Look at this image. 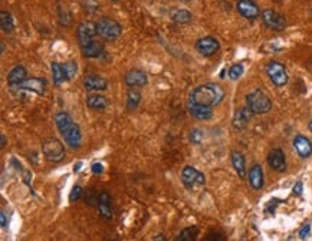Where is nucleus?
Instances as JSON below:
<instances>
[{
    "mask_svg": "<svg viewBox=\"0 0 312 241\" xmlns=\"http://www.w3.org/2000/svg\"><path fill=\"white\" fill-rule=\"evenodd\" d=\"M302 190H304V185H302V182H297L295 184V187H294V195H301L302 194Z\"/></svg>",
    "mask_w": 312,
    "mask_h": 241,
    "instance_id": "obj_39",
    "label": "nucleus"
},
{
    "mask_svg": "<svg viewBox=\"0 0 312 241\" xmlns=\"http://www.w3.org/2000/svg\"><path fill=\"white\" fill-rule=\"evenodd\" d=\"M0 28L5 33H10L15 29V22H13V17L9 12H0Z\"/></svg>",
    "mask_w": 312,
    "mask_h": 241,
    "instance_id": "obj_27",
    "label": "nucleus"
},
{
    "mask_svg": "<svg viewBox=\"0 0 312 241\" xmlns=\"http://www.w3.org/2000/svg\"><path fill=\"white\" fill-rule=\"evenodd\" d=\"M196 49L203 56H213L214 53H218V50L220 49V43L218 42V39H214L211 36H206V38L197 40Z\"/></svg>",
    "mask_w": 312,
    "mask_h": 241,
    "instance_id": "obj_11",
    "label": "nucleus"
},
{
    "mask_svg": "<svg viewBox=\"0 0 312 241\" xmlns=\"http://www.w3.org/2000/svg\"><path fill=\"white\" fill-rule=\"evenodd\" d=\"M309 233H311V224H305V226L299 230V238L306 240V238L309 237Z\"/></svg>",
    "mask_w": 312,
    "mask_h": 241,
    "instance_id": "obj_36",
    "label": "nucleus"
},
{
    "mask_svg": "<svg viewBox=\"0 0 312 241\" xmlns=\"http://www.w3.org/2000/svg\"><path fill=\"white\" fill-rule=\"evenodd\" d=\"M294 148L301 158H308L312 154V142L304 135H297L294 138Z\"/></svg>",
    "mask_w": 312,
    "mask_h": 241,
    "instance_id": "obj_16",
    "label": "nucleus"
},
{
    "mask_svg": "<svg viewBox=\"0 0 312 241\" xmlns=\"http://www.w3.org/2000/svg\"><path fill=\"white\" fill-rule=\"evenodd\" d=\"M246 102L253 114H268L272 108V102L269 96L260 89H255L246 95Z\"/></svg>",
    "mask_w": 312,
    "mask_h": 241,
    "instance_id": "obj_3",
    "label": "nucleus"
},
{
    "mask_svg": "<svg viewBox=\"0 0 312 241\" xmlns=\"http://www.w3.org/2000/svg\"><path fill=\"white\" fill-rule=\"evenodd\" d=\"M188 138H190V141H191V144H195V145H199L202 141H203V131H200V129H191L190 131V135H188Z\"/></svg>",
    "mask_w": 312,
    "mask_h": 241,
    "instance_id": "obj_33",
    "label": "nucleus"
},
{
    "mask_svg": "<svg viewBox=\"0 0 312 241\" xmlns=\"http://www.w3.org/2000/svg\"><path fill=\"white\" fill-rule=\"evenodd\" d=\"M81 167H82V163L75 164V167H74V172H78L79 170H81Z\"/></svg>",
    "mask_w": 312,
    "mask_h": 241,
    "instance_id": "obj_40",
    "label": "nucleus"
},
{
    "mask_svg": "<svg viewBox=\"0 0 312 241\" xmlns=\"http://www.w3.org/2000/svg\"><path fill=\"white\" fill-rule=\"evenodd\" d=\"M170 16H172L173 22H176V23H180V24L190 23V22H191V19H193V16H191V13H190L188 10H186V9H179V8L173 9Z\"/></svg>",
    "mask_w": 312,
    "mask_h": 241,
    "instance_id": "obj_25",
    "label": "nucleus"
},
{
    "mask_svg": "<svg viewBox=\"0 0 312 241\" xmlns=\"http://www.w3.org/2000/svg\"><path fill=\"white\" fill-rule=\"evenodd\" d=\"M108 99L105 96H102L100 94L95 95H89L86 98V106L91 109H95V111H101V109H105L108 106Z\"/></svg>",
    "mask_w": 312,
    "mask_h": 241,
    "instance_id": "obj_23",
    "label": "nucleus"
},
{
    "mask_svg": "<svg viewBox=\"0 0 312 241\" xmlns=\"http://www.w3.org/2000/svg\"><path fill=\"white\" fill-rule=\"evenodd\" d=\"M59 12V22L62 26H70L72 24V15H70L69 9L66 6H59L58 9Z\"/></svg>",
    "mask_w": 312,
    "mask_h": 241,
    "instance_id": "obj_30",
    "label": "nucleus"
},
{
    "mask_svg": "<svg viewBox=\"0 0 312 241\" xmlns=\"http://www.w3.org/2000/svg\"><path fill=\"white\" fill-rule=\"evenodd\" d=\"M308 128H309V131H311V132H312V121H311V122H309V125H308Z\"/></svg>",
    "mask_w": 312,
    "mask_h": 241,
    "instance_id": "obj_43",
    "label": "nucleus"
},
{
    "mask_svg": "<svg viewBox=\"0 0 312 241\" xmlns=\"http://www.w3.org/2000/svg\"><path fill=\"white\" fill-rule=\"evenodd\" d=\"M187 109L188 112H190V115H193L196 119H200V121H207V119H211V117H213L211 106L200 105L197 102L191 101L190 98H188L187 101Z\"/></svg>",
    "mask_w": 312,
    "mask_h": 241,
    "instance_id": "obj_13",
    "label": "nucleus"
},
{
    "mask_svg": "<svg viewBox=\"0 0 312 241\" xmlns=\"http://www.w3.org/2000/svg\"><path fill=\"white\" fill-rule=\"evenodd\" d=\"M140 92H137V91H134V89H130V91H128V95H127V108L130 109V111H131V109H135L138 106V103H140Z\"/></svg>",
    "mask_w": 312,
    "mask_h": 241,
    "instance_id": "obj_28",
    "label": "nucleus"
},
{
    "mask_svg": "<svg viewBox=\"0 0 312 241\" xmlns=\"http://www.w3.org/2000/svg\"><path fill=\"white\" fill-rule=\"evenodd\" d=\"M62 66H63V70H65V75H66L68 81L74 79V76H75V75H77V72H78V65H77L75 62H72V61H69V62L62 63Z\"/></svg>",
    "mask_w": 312,
    "mask_h": 241,
    "instance_id": "obj_31",
    "label": "nucleus"
},
{
    "mask_svg": "<svg viewBox=\"0 0 312 241\" xmlns=\"http://www.w3.org/2000/svg\"><path fill=\"white\" fill-rule=\"evenodd\" d=\"M184 2H190V0H184Z\"/></svg>",
    "mask_w": 312,
    "mask_h": 241,
    "instance_id": "obj_44",
    "label": "nucleus"
},
{
    "mask_svg": "<svg viewBox=\"0 0 312 241\" xmlns=\"http://www.w3.org/2000/svg\"><path fill=\"white\" fill-rule=\"evenodd\" d=\"M55 124L66 142V145H69V148H72V149H78L81 147V144H82L81 128L72 121L69 114H66V112L55 114Z\"/></svg>",
    "mask_w": 312,
    "mask_h": 241,
    "instance_id": "obj_1",
    "label": "nucleus"
},
{
    "mask_svg": "<svg viewBox=\"0 0 312 241\" xmlns=\"http://www.w3.org/2000/svg\"><path fill=\"white\" fill-rule=\"evenodd\" d=\"M181 182L187 190H195L197 187L204 185V175L203 172L197 171L195 167H184L181 171Z\"/></svg>",
    "mask_w": 312,
    "mask_h": 241,
    "instance_id": "obj_6",
    "label": "nucleus"
},
{
    "mask_svg": "<svg viewBox=\"0 0 312 241\" xmlns=\"http://www.w3.org/2000/svg\"><path fill=\"white\" fill-rule=\"evenodd\" d=\"M232 165H233L234 171L237 172V175L241 178L246 177V161H245V156L241 152H237V151L232 152Z\"/></svg>",
    "mask_w": 312,
    "mask_h": 241,
    "instance_id": "obj_24",
    "label": "nucleus"
},
{
    "mask_svg": "<svg viewBox=\"0 0 312 241\" xmlns=\"http://www.w3.org/2000/svg\"><path fill=\"white\" fill-rule=\"evenodd\" d=\"M95 35H98V31H97V23L94 22H82L77 29V38L81 46L89 43L95 38Z\"/></svg>",
    "mask_w": 312,
    "mask_h": 241,
    "instance_id": "obj_10",
    "label": "nucleus"
},
{
    "mask_svg": "<svg viewBox=\"0 0 312 241\" xmlns=\"http://www.w3.org/2000/svg\"><path fill=\"white\" fill-rule=\"evenodd\" d=\"M225 98V91L218 84H204L191 91L190 99L206 106H216Z\"/></svg>",
    "mask_w": 312,
    "mask_h": 241,
    "instance_id": "obj_2",
    "label": "nucleus"
},
{
    "mask_svg": "<svg viewBox=\"0 0 312 241\" xmlns=\"http://www.w3.org/2000/svg\"><path fill=\"white\" fill-rule=\"evenodd\" d=\"M236 8H237V12H239L243 17L250 19V20L256 19V17L260 15V10H259L258 5H256L255 2H252V0H239V2L236 3Z\"/></svg>",
    "mask_w": 312,
    "mask_h": 241,
    "instance_id": "obj_14",
    "label": "nucleus"
},
{
    "mask_svg": "<svg viewBox=\"0 0 312 241\" xmlns=\"http://www.w3.org/2000/svg\"><path fill=\"white\" fill-rule=\"evenodd\" d=\"M28 78V70L22 65H16L13 69L8 73V84L9 86L17 85L20 82H23L25 79Z\"/></svg>",
    "mask_w": 312,
    "mask_h": 241,
    "instance_id": "obj_20",
    "label": "nucleus"
},
{
    "mask_svg": "<svg viewBox=\"0 0 312 241\" xmlns=\"http://www.w3.org/2000/svg\"><path fill=\"white\" fill-rule=\"evenodd\" d=\"M197 237V228L195 226L184 228L177 237V241H195Z\"/></svg>",
    "mask_w": 312,
    "mask_h": 241,
    "instance_id": "obj_29",
    "label": "nucleus"
},
{
    "mask_svg": "<svg viewBox=\"0 0 312 241\" xmlns=\"http://www.w3.org/2000/svg\"><path fill=\"white\" fill-rule=\"evenodd\" d=\"M262 20H263V23H265L269 29L276 32L283 31L285 26H286V22H285L283 16L279 15L278 12H275L272 9H265V10L262 12Z\"/></svg>",
    "mask_w": 312,
    "mask_h": 241,
    "instance_id": "obj_9",
    "label": "nucleus"
},
{
    "mask_svg": "<svg viewBox=\"0 0 312 241\" xmlns=\"http://www.w3.org/2000/svg\"><path fill=\"white\" fill-rule=\"evenodd\" d=\"M45 88H46V81L40 78H26L23 82L10 86V89L13 92L15 91H26V92H33L36 95L45 94Z\"/></svg>",
    "mask_w": 312,
    "mask_h": 241,
    "instance_id": "obj_8",
    "label": "nucleus"
},
{
    "mask_svg": "<svg viewBox=\"0 0 312 241\" xmlns=\"http://www.w3.org/2000/svg\"><path fill=\"white\" fill-rule=\"evenodd\" d=\"M0 226L3 227V228L8 227V218H6V212L5 211L0 212Z\"/></svg>",
    "mask_w": 312,
    "mask_h": 241,
    "instance_id": "obj_38",
    "label": "nucleus"
},
{
    "mask_svg": "<svg viewBox=\"0 0 312 241\" xmlns=\"http://www.w3.org/2000/svg\"><path fill=\"white\" fill-rule=\"evenodd\" d=\"M97 31H98V35L101 36L102 39L115 40L117 38H119L123 28L117 20L109 19V17H102L101 20L97 23Z\"/></svg>",
    "mask_w": 312,
    "mask_h": 241,
    "instance_id": "obj_4",
    "label": "nucleus"
},
{
    "mask_svg": "<svg viewBox=\"0 0 312 241\" xmlns=\"http://www.w3.org/2000/svg\"><path fill=\"white\" fill-rule=\"evenodd\" d=\"M97 207L100 211V216L105 220H111L112 217V208H111V198H109L108 193H101L98 195V201H97Z\"/></svg>",
    "mask_w": 312,
    "mask_h": 241,
    "instance_id": "obj_19",
    "label": "nucleus"
},
{
    "mask_svg": "<svg viewBox=\"0 0 312 241\" xmlns=\"http://www.w3.org/2000/svg\"><path fill=\"white\" fill-rule=\"evenodd\" d=\"M154 240H165V238H164L163 234H160V235H156V237H154Z\"/></svg>",
    "mask_w": 312,
    "mask_h": 241,
    "instance_id": "obj_42",
    "label": "nucleus"
},
{
    "mask_svg": "<svg viewBox=\"0 0 312 241\" xmlns=\"http://www.w3.org/2000/svg\"><path fill=\"white\" fill-rule=\"evenodd\" d=\"M114 2H115V0H114Z\"/></svg>",
    "mask_w": 312,
    "mask_h": 241,
    "instance_id": "obj_45",
    "label": "nucleus"
},
{
    "mask_svg": "<svg viewBox=\"0 0 312 241\" xmlns=\"http://www.w3.org/2000/svg\"><path fill=\"white\" fill-rule=\"evenodd\" d=\"M84 86L88 91H105L108 88V82L107 79H104L100 75H88L84 79Z\"/></svg>",
    "mask_w": 312,
    "mask_h": 241,
    "instance_id": "obj_17",
    "label": "nucleus"
},
{
    "mask_svg": "<svg viewBox=\"0 0 312 241\" xmlns=\"http://www.w3.org/2000/svg\"><path fill=\"white\" fill-rule=\"evenodd\" d=\"M242 75H243V66L241 65V63L233 65V66L229 69V78L232 79V81H237V79L241 78Z\"/></svg>",
    "mask_w": 312,
    "mask_h": 241,
    "instance_id": "obj_32",
    "label": "nucleus"
},
{
    "mask_svg": "<svg viewBox=\"0 0 312 241\" xmlns=\"http://www.w3.org/2000/svg\"><path fill=\"white\" fill-rule=\"evenodd\" d=\"M82 6L85 8V10L94 13L100 8V3H98V0H82Z\"/></svg>",
    "mask_w": 312,
    "mask_h": 241,
    "instance_id": "obj_34",
    "label": "nucleus"
},
{
    "mask_svg": "<svg viewBox=\"0 0 312 241\" xmlns=\"http://www.w3.org/2000/svg\"><path fill=\"white\" fill-rule=\"evenodd\" d=\"M51 70H52V78H54L55 85H62L63 82L68 81L66 75H65V70H63L62 63L52 62L51 63Z\"/></svg>",
    "mask_w": 312,
    "mask_h": 241,
    "instance_id": "obj_26",
    "label": "nucleus"
},
{
    "mask_svg": "<svg viewBox=\"0 0 312 241\" xmlns=\"http://www.w3.org/2000/svg\"><path fill=\"white\" fill-rule=\"evenodd\" d=\"M5 145H6V137H5V133H2V145L0 147L5 148Z\"/></svg>",
    "mask_w": 312,
    "mask_h": 241,
    "instance_id": "obj_41",
    "label": "nucleus"
},
{
    "mask_svg": "<svg viewBox=\"0 0 312 241\" xmlns=\"http://www.w3.org/2000/svg\"><path fill=\"white\" fill-rule=\"evenodd\" d=\"M268 164L275 171L282 172L286 170V161H285V154L281 149H272L268 155Z\"/></svg>",
    "mask_w": 312,
    "mask_h": 241,
    "instance_id": "obj_15",
    "label": "nucleus"
},
{
    "mask_svg": "<svg viewBox=\"0 0 312 241\" xmlns=\"http://www.w3.org/2000/svg\"><path fill=\"white\" fill-rule=\"evenodd\" d=\"M253 117V112L248 108H241L236 111L233 117V126L236 129H245L249 124L250 118Z\"/></svg>",
    "mask_w": 312,
    "mask_h": 241,
    "instance_id": "obj_18",
    "label": "nucleus"
},
{
    "mask_svg": "<svg viewBox=\"0 0 312 241\" xmlns=\"http://www.w3.org/2000/svg\"><path fill=\"white\" fill-rule=\"evenodd\" d=\"M82 188L79 187V185H75V187L72 188V191H70L69 194V201H77V200H79L81 197H82Z\"/></svg>",
    "mask_w": 312,
    "mask_h": 241,
    "instance_id": "obj_35",
    "label": "nucleus"
},
{
    "mask_svg": "<svg viewBox=\"0 0 312 241\" xmlns=\"http://www.w3.org/2000/svg\"><path fill=\"white\" fill-rule=\"evenodd\" d=\"M249 184L253 190H260L263 187V171L260 165H253L249 171Z\"/></svg>",
    "mask_w": 312,
    "mask_h": 241,
    "instance_id": "obj_21",
    "label": "nucleus"
},
{
    "mask_svg": "<svg viewBox=\"0 0 312 241\" xmlns=\"http://www.w3.org/2000/svg\"><path fill=\"white\" fill-rule=\"evenodd\" d=\"M42 152L47 161L59 163L65 156V148H63L61 141H58L56 138H47L42 144Z\"/></svg>",
    "mask_w": 312,
    "mask_h": 241,
    "instance_id": "obj_5",
    "label": "nucleus"
},
{
    "mask_svg": "<svg viewBox=\"0 0 312 241\" xmlns=\"http://www.w3.org/2000/svg\"><path fill=\"white\" fill-rule=\"evenodd\" d=\"M266 73L269 79L272 81V84L278 88H282L288 84V73L285 66L279 62H269L266 66Z\"/></svg>",
    "mask_w": 312,
    "mask_h": 241,
    "instance_id": "obj_7",
    "label": "nucleus"
},
{
    "mask_svg": "<svg viewBox=\"0 0 312 241\" xmlns=\"http://www.w3.org/2000/svg\"><path fill=\"white\" fill-rule=\"evenodd\" d=\"M82 47V53L86 58H91V59H95V58H100L102 53H104V45L100 43V42H95V40H91L89 43H86Z\"/></svg>",
    "mask_w": 312,
    "mask_h": 241,
    "instance_id": "obj_22",
    "label": "nucleus"
},
{
    "mask_svg": "<svg viewBox=\"0 0 312 241\" xmlns=\"http://www.w3.org/2000/svg\"><path fill=\"white\" fill-rule=\"evenodd\" d=\"M125 84L130 88H141L149 84V78L147 73L141 69H131L125 73Z\"/></svg>",
    "mask_w": 312,
    "mask_h": 241,
    "instance_id": "obj_12",
    "label": "nucleus"
},
{
    "mask_svg": "<svg viewBox=\"0 0 312 241\" xmlns=\"http://www.w3.org/2000/svg\"><path fill=\"white\" fill-rule=\"evenodd\" d=\"M91 170H92L94 174H102V172H104V167H102V164L95 163V164H92Z\"/></svg>",
    "mask_w": 312,
    "mask_h": 241,
    "instance_id": "obj_37",
    "label": "nucleus"
}]
</instances>
